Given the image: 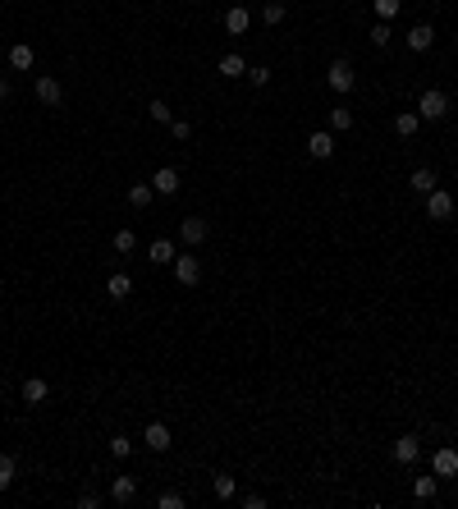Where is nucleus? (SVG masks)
Masks as SVG:
<instances>
[{
    "mask_svg": "<svg viewBox=\"0 0 458 509\" xmlns=\"http://www.w3.org/2000/svg\"><path fill=\"white\" fill-rule=\"evenodd\" d=\"M142 441H147V450H152V454H165L170 445H175V441H170V427H165V422H147Z\"/></svg>",
    "mask_w": 458,
    "mask_h": 509,
    "instance_id": "nucleus-4",
    "label": "nucleus"
},
{
    "mask_svg": "<svg viewBox=\"0 0 458 509\" xmlns=\"http://www.w3.org/2000/svg\"><path fill=\"white\" fill-rule=\"evenodd\" d=\"M147 111H152V120H156V124H170V120H175V115H170V106H165V101H152Z\"/></svg>",
    "mask_w": 458,
    "mask_h": 509,
    "instance_id": "nucleus-29",
    "label": "nucleus"
},
{
    "mask_svg": "<svg viewBox=\"0 0 458 509\" xmlns=\"http://www.w3.org/2000/svg\"><path fill=\"white\" fill-rule=\"evenodd\" d=\"M110 244H115V253H133V248H138V234H133V230H115Z\"/></svg>",
    "mask_w": 458,
    "mask_h": 509,
    "instance_id": "nucleus-24",
    "label": "nucleus"
},
{
    "mask_svg": "<svg viewBox=\"0 0 458 509\" xmlns=\"http://www.w3.org/2000/svg\"><path fill=\"white\" fill-rule=\"evenodd\" d=\"M431 468H436V477H458V450L454 445H440L431 454Z\"/></svg>",
    "mask_w": 458,
    "mask_h": 509,
    "instance_id": "nucleus-3",
    "label": "nucleus"
},
{
    "mask_svg": "<svg viewBox=\"0 0 458 509\" xmlns=\"http://www.w3.org/2000/svg\"><path fill=\"white\" fill-rule=\"evenodd\" d=\"M129 289H133V280L124 276V271H115V276L106 280V294H110V299H115V303H120V299H129Z\"/></svg>",
    "mask_w": 458,
    "mask_h": 509,
    "instance_id": "nucleus-16",
    "label": "nucleus"
},
{
    "mask_svg": "<svg viewBox=\"0 0 458 509\" xmlns=\"http://www.w3.org/2000/svg\"><path fill=\"white\" fill-rule=\"evenodd\" d=\"M46 399V381L42 377H28L23 381V404H42Z\"/></svg>",
    "mask_w": 458,
    "mask_h": 509,
    "instance_id": "nucleus-18",
    "label": "nucleus"
},
{
    "mask_svg": "<svg viewBox=\"0 0 458 509\" xmlns=\"http://www.w3.org/2000/svg\"><path fill=\"white\" fill-rule=\"evenodd\" d=\"M417 115H422V120H445L449 115V97L440 88H426L422 101H417Z\"/></svg>",
    "mask_w": 458,
    "mask_h": 509,
    "instance_id": "nucleus-1",
    "label": "nucleus"
},
{
    "mask_svg": "<svg viewBox=\"0 0 458 509\" xmlns=\"http://www.w3.org/2000/svg\"><path fill=\"white\" fill-rule=\"evenodd\" d=\"M426 216H431V221H449V216H454V193L431 189L426 193Z\"/></svg>",
    "mask_w": 458,
    "mask_h": 509,
    "instance_id": "nucleus-2",
    "label": "nucleus"
},
{
    "mask_svg": "<svg viewBox=\"0 0 458 509\" xmlns=\"http://www.w3.org/2000/svg\"><path fill=\"white\" fill-rule=\"evenodd\" d=\"M404 42H408V51H431V46H436V28H431V23H417Z\"/></svg>",
    "mask_w": 458,
    "mask_h": 509,
    "instance_id": "nucleus-11",
    "label": "nucleus"
},
{
    "mask_svg": "<svg viewBox=\"0 0 458 509\" xmlns=\"http://www.w3.org/2000/svg\"><path fill=\"white\" fill-rule=\"evenodd\" d=\"M326 83H330L335 92H349V88H353V65H349V60H335V65L326 69Z\"/></svg>",
    "mask_w": 458,
    "mask_h": 509,
    "instance_id": "nucleus-6",
    "label": "nucleus"
},
{
    "mask_svg": "<svg viewBox=\"0 0 458 509\" xmlns=\"http://www.w3.org/2000/svg\"><path fill=\"white\" fill-rule=\"evenodd\" d=\"M152 189L161 193V198H175V193H179V170L175 166H161V170H156V179H152Z\"/></svg>",
    "mask_w": 458,
    "mask_h": 509,
    "instance_id": "nucleus-10",
    "label": "nucleus"
},
{
    "mask_svg": "<svg viewBox=\"0 0 458 509\" xmlns=\"http://www.w3.org/2000/svg\"><path fill=\"white\" fill-rule=\"evenodd\" d=\"M307 156H317V161H326V156H335V133H330V129L312 133V138H307Z\"/></svg>",
    "mask_w": 458,
    "mask_h": 509,
    "instance_id": "nucleus-8",
    "label": "nucleus"
},
{
    "mask_svg": "<svg viewBox=\"0 0 458 509\" xmlns=\"http://www.w3.org/2000/svg\"><path fill=\"white\" fill-rule=\"evenodd\" d=\"M179 239H184L188 248H197L202 239H207V221H202V216H188V221H179Z\"/></svg>",
    "mask_w": 458,
    "mask_h": 509,
    "instance_id": "nucleus-9",
    "label": "nucleus"
},
{
    "mask_svg": "<svg viewBox=\"0 0 458 509\" xmlns=\"http://www.w3.org/2000/svg\"><path fill=\"white\" fill-rule=\"evenodd\" d=\"M211 487H216V496H220V500H234V491H239V482H234V477H229V473H216V482H211Z\"/></svg>",
    "mask_w": 458,
    "mask_h": 509,
    "instance_id": "nucleus-23",
    "label": "nucleus"
},
{
    "mask_svg": "<svg viewBox=\"0 0 458 509\" xmlns=\"http://www.w3.org/2000/svg\"><path fill=\"white\" fill-rule=\"evenodd\" d=\"M431 189H436V170H431V166L413 170V193H431Z\"/></svg>",
    "mask_w": 458,
    "mask_h": 509,
    "instance_id": "nucleus-20",
    "label": "nucleus"
},
{
    "mask_svg": "<svg viewBox=\"0 0 458 509\" xmlns=\"http://www.w3.org/2000/svg\"><path fill=\"white\" fill-rule=\"evenodd\" d=\"M10 65L14 69H33V46H23V42L10 46Z\"/></svg>",
    "mask_w": 458,
    "mask_h": 509,
    "instance_id": "nucleus-21",
    "label": "nucleus"
},
{
    "mask_svg": "<svg viewBox=\"0 0 458 509\" xmlns=\"http://www.w3.org/2000/svg\"><path fill=\"white\" fill-rule=\"evenodd\" d=\"M0 97H10V78H0Z\"/></svg>",
    "mask_w": 458,
    "mask_h": 509,
    "instance_id": "nucleus-37",
    "label": "nucleus"
},
{
    "mask_svg": "<svg viewBox=\"0 0 458 509\" xmlns=\"http://www.w3.org/2000/svg\"><path fill=\"white\" fill-rule=\"evenodd\" d=\"M14 473H19V468H14V459H10V454H0V491H10Z\"/></svg>",
    "mask_w": 458,
    "mask_h": 509,
    "instance_id": "nucleus-26",
    "label": "nucleus"
},
{
    "mask_svg": "<svg viewBox=\"0 0 458 509\" xmlns=\"http://www.w3.org/2000/svg\"><path fill=\"white\" fill-rule=\"evenodd\" d=\"M129 450H133V441H129V436H115V441H110V454H115V459H124Z\"/></svg>",
    "mask_w": 458,
    "mask_h": 509,
    "instance_id": "nucleus-32",
    "label": "nucleus"
},
{
    "mask_svg": "<svg viewBox=\"0 0 458 509\" xmlns=\"http://www.w3.org/2000/svg\"><path fill=\"white\" fill-rule=\"evenodd\" d=\"M353 124V111H344V106H339V111H330V133H344Z\"/></svg>",
    "mask_w": 458,
    "mask_h": 509,
    "instance_id": "nucleus-27",
    "label": "nucleus"
},
{
    "mask_svg": "<svg viewBox=\"0 0 458 509\" xmlns=\"http://www.w3.org/2000/svg\"><path fill=\"white\" fill-rule=\"evenodd\" d=\"M284 19V5L280 0H271V5H266V23H280Z\"/></svg>",
    "mask_w": 458,
    "mask_h": 509,
    "instance_id": "nucleus-35",
    "label": "nucleus"
},
{
    "mask_svg": "<svg viewBox=\"0 0 458 509\" xmlns=\"http://www.w3.org/2000/svg\"><path fill=\"white\" fill-rule=\"evenodd\" d=\"M78 505H83V509H97V505H101V496H92V491H83V496H78Z\"/></svg>",
    "mask_w": 458,
    "mask_h": 509,
    "instance_id": "nucleus-36",
    "label": "nucleus"
},
{
    "mask_svg": "<svg viewBox=\"0 0 458 509\" xmlns=\"http://www.w3.org/2000/svg\"><path fill=\"white\" fill-rule=\"evenodd\" d=\"M147 253H152V262H175V244H170V239H152Z\"/></svg>",
    "mask_w": 458,
    "mask_h": 509,
    "instance_id": "nucleus-22",
    "label": "nucleus"
},
{
    "mask_svg": "<svg viewBox=\"0 0 458 509\" xmlns=\"http://www.w3.org/2000/svg\"><path fill=\"white\" fill-rule=\"evenodd\" d=\"M133 496H138V482H133V477H115V482H110V500H120V505H129Z\"/></svg>",
    "mask_w": 458,
    "mask_h": 509,
    "instance_id": "nucleus-13",
    "label": "nucleus"
},
{
    "mask_svg": "<svg viewBox=\"0 0 458 509\" xmlns=\"http://www.w3.org/2000/svg\"><path fill=\"white\" fill-rule=\"evenodd\" d=\"M156 509H184V496H179V491H165V496L156 500Z\"/></svg>",
    "mask_w": 458,
    "mask_h": 509,
    "instance_id": "nucleus-31",
    "label": "nucleus"
},
{
    "mask_svg": "<svg viewBox=\"0 0 458 509\" xmlns=\"http://www.w3.org/2000/svg\"><path fill=\"white\" fill-rule=\"evenodd\" d=\"M248 78H252V83H257V88H266V83H271V69H248Z\"/></svg>",
    "mask_w": 458,
    "mask_h": 509,
    "instance_id": "nucleus-34",
    "label": "nucleus"
},
{
    "mask_svg": "<svg viewBox=\"0 0 458 509\" xmlns=\"http://www.w3.org/2000/svg\"><path fill=\"white\" fill-rule=\"evenodd\" d=\"M371 42H376V46L390 42V23H376V28H371Z\"/></svg>",
    "mask_w": 458,
    "mask_h": 509,
    "instance_id": "nucleus-33",
    "label": "nucleus"
},
{
    "mask_svg": "<svg viewBox=\"0 0 458 509\" xmlns=\"http://www.w3.org/2000/svg\"><path fill=\"white\" fill-rule=\"evenodd\" d=\"M417 129H422V115H417V111H404V115H394V133H399V138H413Z\"/></svg>",
    "mask_w": 458,
    "mask_h": 509,
    "instance_id": "nucleus-15",
    "label": "nucleus"
},
{
    "mask_svg": "<svg viewBox=\"0 0 458 509\" xmlns=\"http://www.w3.org/2000/svg\"><path fill=\"white\" fill-rule=\"evenodd\" d=\"M436 487H440V477H413V496L417 500H436Z\"/></svg>",
    "mask_w": 458,
    "mask_h": 509,
    "instance_id": "nucleus-19",
    "label": "nucleus"
},
{
    "mask_svg": "<svg viewBox=\"0 0 458 509\" xmlns=\"http://www.w3.org/2000/svg\"><path fill=\"white\" fill-rule=\"evenodd\" d=\"M376 14H381V23H390L399 14V0H376Z\"/></svg>",
    "mask_w": 458,
    "mask_h": 509,
    "instance_id": "nucleus-30",
    "label": "nucleus"
},
{
    "mask_svg": "<svg viewBox=\"0 0 458 509\" xmlns=\"http://www.w3.org/2000/svg\"><path fill=\"white\" fill-rule=\"evenodd\" d=\"M33 92H37V101H42V106H60V101H65V88H60V83H55L51 74H42L33 83Z\"/></svg>",
    "mask_w": 458,
    "mask_h": 509,
    "instance_id": "nucleus-5",
    "label": "nucleus"
},
{
    "mask_svg": "<svg viewBox=\"0 0 458 509\" xmlns=\"http://www.w3.org/2000/svg\"><path fill=\"white\" fill-rule=\"evenodd\" d=\"M152 184H133V189H129V202H133V207H147V202H152Z\"/></svg>",
    "mask_w": 458,
    "mask_h": 509,
    "instance_id": "nucleus-25",
    "label": "nucleus"
},
{
    "mask_svg": "<svg viewBox=\"0 0 458 509\" xmlns=\"http://www.w3.org/2000/svg\"><path fill=\"white\" fill-rule=\"evenodd\" d=\"M170 133H175V143H188V138H193V124L188 120H170Z\"/></svg>",
    "mask_w": 458,
    "mask_h": 509,
    "instance_id": "nucleus-28",
    "label": "nucleus"
},
{
    "mask_svg": "<svg viewBox=\"0 0 458 509\" xmlns=\"http://www.w3.org/2000/svg\"><path fill=\"white\" fill-rule=\"evenodd\" d=\"M220 74H225V78H239V74H248V65H243V56H239V51L220 56Z\"/></svg>",
    "mask_w": 458,
    "mask_h": 509,
    "instance_id": "nucleus-17",
    "label": "nucleus"
},
{
    "mask_svg": "<svg viewBox=\"0 0 458 509\" xmlns=\"http://www.w3.org/2000/svg\"><path fill=\"white\" fill-rule=\"evenodd\" d=\"M248 23H252V14L243 10V5H234V10L225 14V28H229L234 37H243V33H248Z\"/></svg>",
    "mask_w": 458,
    "mask_h": 509,
    "instance_id": "nucleus-14",
    "label": "nucleus"
},
{
    "mask_svg": "<svg viewBox=\"0 0 458 509\" xmlns=\"http://www.w3.org/2000/svg\"><path fill=\"white\" fill-rule=\"evenodd\" d=\"M175 276H179V285H197V280H202V262H197L193 253L175 257Z\"/></svg>",
    "mask_w": 458,
    "mask_h": 509,
    "instance_id": "nucleus-7",
    "label": "nucleus"
},
{
    "mask_svg": "<svg viewBox=\"0 0 458 509\" xmlns=\"http://www.w3.org/2000/svg\"><path fill=\"white\" fill-rule=\"evenodd\" d=\"M417 454H422L417 436H399V441H394V459H399V464H413Z\"/></svg>",
    "mask_w": 458,
    "mask_h": 509,
    "instance_id": "nucleus-12",
    "label": "nucleus"
}]
</instances>
